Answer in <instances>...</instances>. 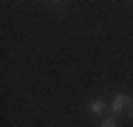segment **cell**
I'll return each instance as SVG.
<instances>
[{
  "label": "cell",
  "mask_w": 133,
  "mask_h": 127,
  "mask_svg": "<svg viewBox=\"0 0 133 127\" xmlns=\"http://www.w3.org/2000/svg\"><path fill=\"white\" fill-rule=\"evenodd\" d=\"M99 127H119V122H116V116L110 113L108 119H102V124H99Z\"/></svg>",
  "instance_id": "obj_3"
},
{
  "label": "cell",
  "mask_w": 133,
  "mask_h": 127,
  "mask_svg": "<svg viewBox=\"0 0 133 127\" xmlns=\"http://www.w3.org/2000/svg\"><path fill=\"white\" fill-rule=\"evenodd\" d=\"M51 3H62V0H51Z\"/></svg>",
  "instance_id": "obj_4"
},
{
  "label": "cell",
  "mask_w": 133,
  "mask_h": 127,
  "mask_svg": "<svg viewBox=\"0 0 133 127\" xmlns=\"http://www.w3.org/2000/svg\"><path fill=\"white\" fill-rule=\"evenodd\" d=\"M110 113L113 116H133V96L130 93H116L110 102Z\"/></svg>",
  "instance_id": "obj_1"
},
{
  "label": "cell",
  "mask_w": 133,
  "mask_h": 127,
  "mask_svg": "<svg viewBox=\"0 0 133 127\" xmlns=\"http://www.w3.org/2000/svg\"><path fill=\"white\" fill-rule=\"evenodd\" d=\"M88 110H91L94 116H102V113L108 110V102H105V99H99V96H94V99L88 102Z\"/></svg>",
  "instance_id": "obj_2"
}]
</instances>
